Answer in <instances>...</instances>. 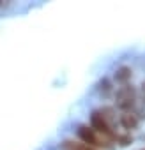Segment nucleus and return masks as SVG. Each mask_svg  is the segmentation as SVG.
<instances>
[{
    "label": "nucleus",
    "mask_w": 145,
    "mask_h": 150,
    "mask_svg": "<svg viewBox=\"0 0 145 150\" xmlns=\"http://www.w3.org/2000/svg\"><path fill=\"white\" fill-rule=\"evenodd\" d=\"M90 129H94V131H96L101 138H104L106 141H117V139H120L119 134L113 131V127H112L108 117H106L103 111H94V113L90 115Z\"/></svg>",
    "instance_id": "nucleus-1"
},
{
    "label": "nucleus",
    "mask_w": 145,
    "mask_h": 150,
    "mask_svg": "<svg viewBox=\"0 0 145 150\" xmlns=\"http://www.w3.org/2000/svg\"><path fill=\"white\" fill-rule=\"evenodd\" d=\"M78 136H80V139H82V143L83 145H87V146H104V148H110V145H108V141L104 139V138H101L94 129H90L89 125H80L78 127Z\"/></svg>",
    "instance_id": "nucleus-2"
},
{
    "label": "nucleus",
    "mask_w": 145,
    "mask_h": 150,
    "mask_svg": "<svg viewBox=\"0 0 145 150\" xmlns=\"http://www.w3.org/2000/svg\"><path fill=\"white\" fill-rule=\"evenodd\" d=\"M134 104V88L131 85H124L117 90V106L120 110H129Z\"/></svg>",
    "instance_id": "nucleus-3"
},
{
    "label": "nucleus",
    "mask_w": 145,
    "mask_h": 150,
    "mask_svg": "<svg viewBox=\"0 0 145 150\" xmlns=\"http://www.w3.org/2000/svg\"><path fill=\"white\" fill-rule=\"evenodd\" d=\"M64 148H65V150H94V148H90V146H87V145H83V143L71 141V139H65V141H64Z\"/></svg>",
    "instance_id": "nucleus-4"
},
{
    "label": "nucleus",
    "mask_w": 145,
    "mask_h": 150,
    "mask_svg": "<svg viewBox=\"0 0 145 150\" xmlns=\"http://www.w3.org/2000/svg\"><path fill=\"white\" fill-rule=\"evenodd\" d=\"M131 74H133V71H131L129 67H120V69L115 72V80H117V81H122V83H126V81L131 78Z\"/></svg>",
    "instance_id": "nucleus-5"
},
{
    "label": "nucleus",
    "mask_w": 145,
    "mask_h": 150,
    "mask_svg": "<svg viewBox=\"0 0 145 150\" xmlns=\"http://www.w3.org/2000/svg\"><path fill=\"white\" fill-rule=\"evenodd\" d=\"M120 122H122V125L126 127V129H134L136 127V118H134V115H131V113H124L122 115V118H120Z\"/></svg>",
    "instance_id": "nucleus-6"
},
{
    "label": "nucleus",
    "mask_w": 145,
    "mask_h": 150,
    "mask_svg": "<svg viewBox=\"0 0 145 150\" xmlns=\"http://www.w3.org/2000/svg\"><path fill=\"white\" fill-rule=\"evenodd\" d=\"M143 94H145V83H143Z\"/></svg>",
    "instance_id": "nucleus-7"
}]
</instances>
